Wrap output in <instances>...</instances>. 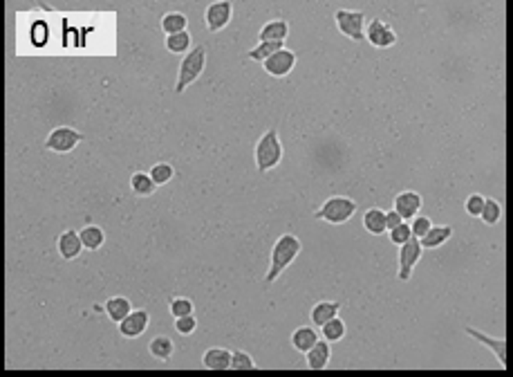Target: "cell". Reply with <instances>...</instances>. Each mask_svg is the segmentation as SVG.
Returning a JSON list of instances; mask_svg holds the SVG:
<instances>
[{"instance_id":"cell-1","label":"cell","mask_w":513,"mask_h":377,"mask_svg":"<svg viewBox=\"0 0 513 377\" xmlns=\"http://www.w3.org/2000/svg\"><path fill=\"white\" fill-rule=\"evenodd\" d=\"M300 249H303V242H300V238L296 234H283V236H280L274 242L272 259H270V270H267V274H265V283L272 285L276 278L296 261Z\"/></svg>"},{"instance_id":"cell-2","label":"cell","mask_w":513,"mask_h":377,"mask_svg":"<svg viewBox=\"0 0 513 377\" xmlns=\"http://www.w3.org/2000/svg\"><path fill=\"white\" fill-rule=\"evenodd\" d=\"M255 166H258L260 173H267L276 168L283 160V144H280V137L276 130H267L265 135L255 144Z\"/></svg>"},{"instance_id":"cell-3","label":"cell","mask_w":513,"mask_h":377,"mask_svg":"<svg viewBox=\"0 0 513 377\" xmlns=\"http://www.w3.org/2000/svg\"><path fill=\"white\" fill-rule=\"evenodd\" d=\"M204 66H206V47L204 45H198L193 47V50L182 58L179 63V70H177V83H175V92L182 94L191 83H195L200 79V75L204 72Z\"/></svg>"},{"instance_id":"cell-4","label":"cell","mask_w":513,"mask_h":377,"mask_svg":"<svg viewBox=\"0 0 513 377\" xmlns=\"http://www.w3.org/2000/svg\"><path fill=\"white\" fill-rule=\"evenodd\" d=\"M357 214V202L348 196H332L327 198L319 209L314 211L316 221H325L329 225H343Z\"/></svg>"},{"instance_id":"cell-5","label":"cell","mask_w":513,"mask_h":377,"mask_svg":"<svg viewBox=\"0 0 513 377\" xmlns=\"http://www.w3.org/2000/svg\"><path fill=\"white\" fill-rule=\"evenodd\" d=\"M336 27L341 34H346L350 41H363L365 39V14L363 11H352V9H338L334 14Z\"/></svg>"},{"instance_id":"cell-6","label":"cell","mask_w":513,"mask_h":377,"mask_svg":"<svg viewBox=\"0 0 513 377\" xmlns=\"http://www.w3.org/2000/svg\"><path fill=\"white\" fill-rule=\"evenodd\" d=\"M83 135L72 126H58L54 128L50 135L45 140V149L47 151H54V153H70L75 151L77 146L81 144Z\"/></svg>"},{"instance_id":"cell-7","label":"cell","mask_w":513,"mask_h":377,"mask_svg":"<svg viewBox=\"0 0 513 377\" xmlns=\"http://www.w3.org/2000/svg\"><path fill=\"white\" fill-rule=\"evenodd\" d=\"M422 254H424V247H422L419 238H410L406 245L399 247V272H397L399 281H410L412 270H414V265L419 263Z\"/></svg>"},{"instance_id":"cell-8","label":"cell","mask_w":513,"mask_h":377,"mask_svg":"<svg viewBox=\"0 0 513 377\" xmlns=\"http://www.w3.org/2000/svg\"><path fill=\"white\" fill-rule=\"evenodd\" d=\"M365 41H370V45L379 47V50H386V47H393L397 43V32L386 20L372 18L365 27Z\"/></svg>"},{"instance_id":"cell-9","label":"cell","mask_w":513,"mask_h":377,"mask_svg":"<svg viewBox=\"0 0 513 377\" xmlns=\"http://www.w3.org/2000/svg\"><path fill=\"white\" fill-rule=\"evenodd\" d=\"M231 14H234V3H231V0L211 3L209 7H206V14H204L206 27H209V32L224 30L229 25V20H231Z\"/></svg>"},{"instance_id":"cell-10","label":"cell","mask_w":513,"mask_h":377,"mask_svg":"<svg viewBox=\"0 0 513 377\" xmlns=\"http://www.w3.org/2000/svg\"><path fill=\"white\" fill-rule=\"evenodd\" d=\"M265 72L270 77H287L291 70H294V66H296V54L291 52V50H287V47H283V50L280 52H276L274 56H270L265 61Z\"/></svg>"},{"instance_id":"cell-11","label":"cell","mask_w":513,"mask_h":377,"mask_svg":"<svg viewBox=\"0 0 513 377\" xmlns=\"http://www.w3.org/2000/svg\"><path fill=\"white\" fill-rule=\"evenodd\" d=\"M467 335L473 337L475 342H480L482 346H486L495 355V359L500 361V366L507 369V342H505V339L491 337V335H486L482 330H475V328H467Z\"/></svg>"},{"instance_id":"cell-12","label":"cell","mask_w":513,"mask_h":377,"mask_svg":"<svg viewBox=\"0 0 513 377\" xmlns=\"http://www.w3.org/2000/svg\"><path fill=\"white\" fill-rule=\"evenodd\" d=\"M148 321H151V317L146 310H132L128 314V319L119 323V333L126 339H135L148 330Z\"/></svg>"},{"instance_id":"cell-13","label":"cell","mask_w":513,"mask_h":377,"mask_svg":"<svg viewBox=\"0 0 513 377\" xmlns=\"http://www.w3.org/2000/svg\"><path fill=\"white\" fill-rule=\"evenodd\" d=\"M419 209H422V196L417 191H401L399 196L395 198V211L404 218V221L417 218Z\"/></svg>"},{"instance_id":"cell-14","label":"cell","mask_w":513,"mask_h":377,"mask_svg":"<svg viewBox=\"0 0 513 377\" xmlns=\"http://www.w3.org/2000/svg\"><path fill=\"white\" fill-rule=\"evenodd\" d=\"M56 249H58V254L65 261H75L79 254H81V249H85V247H83V242H81L79 232H72V229H68V232H63V234L58 236Z\"/></svg>"},{"instance_id":"cell-15","label":"cell","mask_w":513,"mask_h":377,"mask_svg":"<svg viewBox=\"0 0 513 377\" xmlns=\"http://www.w3.org/2000/svg\"><path fill=\"white\" fill-rule=\"evenodd\" d=\"M319 342H321V337L316 333L314 326H300L291 333V346H294L298 352H303V355H308Z\"/></svg>"},{"instance_id":"cell-16","label":"cell","mask_w":513,"mask_h":377,"mask_svg":"<svg viewBox=\"0 0 513 377\" xmlns=\"http://www.w3.org/2000/svg\"><path fill=\"white\" fill-rule=\"evenodd\" d=\"M204 366L209 371H229L234 361V352L227 348H209L204 352Z\"/></svg>"},{"instance_id":"cell-17","label":"cell","mask_w":513,"mask_h":377,"mask_svg":"<svg viewBox=\"0 0 513 377\" xmlns=\"http://www.w3.org/2000/svg\"><path fill=\"white\" fill-rule=\"evenodd\" d=\"M338 310H341V303L338 301H321V303H316V306L312 308L310 319H312L314 326L323 328L325 323H329L332 319L338 317Z\"/></svg>"},{"instance_id":"cell-18","label":"cell","mask_w":513,"mask_h":377,"mask_svg":"<svg viewBox=\"0 0 513 377\" xmlns=\"http://www.w3.org/2000/svg\"><path fill=\"white\" fill-rule=\"evenodd\" d=\"M103 310H106L108 317L119 326L121 321H126L128 314L132 312V303L126 297H113L103 303Z\"/></svg>"},{"instance_id":"cell-19","label":"cell","mask_w":513,"mask_h":377,"mask_svg":"<svg viewBox=\"0 0 513 377\" xmlns=\"http://www.w3.org/2000/svg\"><path fill=\"white\" fill-rule=\"evenodd\" d=\"M363 227L365 232L372 236H381L388 232V221H386V211L379 209V206H372L363 214Z\"/></svg>"},{"instance_id":"cell-20","label":"cell","mask_w":513,"mask_h":377,"mask_svg":"<svg viewBox=\"0 0 513 377\" xmlns=\"http://www.w3.org/2000/svg\"><path fill=\"white\" fill-rule=\"evenodd\" d=\"M287 34H289L287 20L276 18V20H272V23H267V25L260 30L258 36H260V43H285Z\"/></svg>"},{"instance_id":"cell-21","label":"cell","mask_w":513,"mask_h":377,"mask_svg":"<svg viewBox=\"0 0 513 377\" xmlns=\"http://www.w3.org/2000/svg\"><path fill=\"white\" fill-rule=\"evenodd\" d=\"M450 236H453V227L450 225H433L431 232L422 238V247L424 249H437V247H442Z\"/></svg>"},{"instance_id":"cell-22","label":"cell","mask_w":513,"mask_h":377,"mask_svg":"<svg viewBox=\"0 0 513 377\" xmlns=\"http://www.w3.org/2000/svg\"><path fill=\"white\" fill-rule=\"evenodd\" d=\"M308 369H312V371H323L327 364H329V342H319L316 344L308 355Z\"/></svg>"},{"instance_id":"cell-23","label":"cell","mask_w":513,"mask_h":377,"mask_svg":"<svg viewBox=\"0 0 513 377\" xmlns=\"http://www.w3.org/2000/svg\"><path fill=\"white\" fill-rule=\"evenodd\" d=\"M81 242H83V247L85 249H101L103 247V242H106V234H103V229L101 227H96V225H88V227H83L81 232Z\"/></svg>"},{"instance_id":"cell-24","label":"cell","mask_w":513,"mask_h":377,"mask_svg":"<svg viewBox=\"0 0 513 377\" xmlns=\"http://www.w3.org/2000/svg\"><path fill=\"white\" fill-rule=\"evenodd\" d=\"M186 25H189V18L184 14H179V11H170V14H166L162 18V30L166 36L186 32Z\"/></svg>"},{"instance_id":"cell-25","label":"cell","mask_w":513,"mask_h":377,"mask_svg":"<svg viewBox=\"0 0 513 377\" xmlns=\"http://www.w3.org/2000/svg\"><path fill=\"white\" fill-rule=\"evenodd\" d=\"M166 50L170 54H189L191 52V34L189 30L182 32V34H173V36H166Z\"/></svg>"},{"instance_id":"cell-26","label":"cell","mask_w":513,"mask_h":377,"mask_svg":"<svg viewBox=\"0 0 513 377\" xmlns=\"http://www.w3.org/2000/svg\"><path fill=\"white\" fill-rule=\"evenodd\" d=\"M130 187H132V191L137 193V196H153V191H155V182H153V178H151V173H144V171H139V173H135L130 178Z\"/></svg>"},{"instance_id":"cell-27","label":"cell","mask_w":513,"mask_h":377,"mask_svg":"<svg viewBox=\"0 0 513 377\" xmlns=\"http://www.w3.org/2000/svg\"><path fill=\"white\" fill-rule=\"evenodd\" d=\"M148 350H151V355L155 357V359H170V355H173V350H175V346H173V342H170V337H155L153 342H151V346H148Z\"/></svg>"},{"instance_id":"cell-28","label":"cell","mask_w":513,"mask_h":377,"mask_svg":"<svg viewBox=\"0 0 513 377\" xmlns=\"http://www.w3.org/2000/svg\"><path fill=\"white\" fill-rule=\"evenodd\" d=\"M321 333H323V339L325 342H341V339L346 337V323H343V319H332L329 323H325L323 328H321Z\"/></svg>"},{"instance_id":"cell-29","label":"cell","mask_w":513,"mask_h":377,"mask_svg":"<svg viewBox=\"0 0 513 377\" xmlns=\"http://www.w3.org/2000/svg\"><path fill=\"white\" fill-rule=\"evenodd\" d=\"M283 47H285L283 43H260V45H255L253 50H249V58L251 61H262L265 63L267 58L274 56L276 52H280Z\"/></svg>"},{"instance_id":"cell-30","label":"cell","mask_w":513,"mask_h":377,"mask_svg":"<svg viewBox=\"0 0 513 377\" xmlns=\"http://www.w3.org/2000/svg\"><path fill=\"white\" fill-rule=\"evenodd\" d=\"M173 175H175V168L170 166L168 162H160V164H155L151 168V178H153V182H155L157 187L168 185V182L173 180Z\"/></svg>"},{"instance_id":"cell-31","label":"cell","mask_w":513,"mask_h":377,"mask_svg":"<svg viewBox=\"0 0 513 377\" xmlns=\"http://www.w3.org/2000/svg\"><path fill=\"white\" fill-rule=\"evenodd\" d=\"M195 310L193 301L186 299V297H175L170 301V314H173L175 319H182V317H191Z\"/></svg>"},{"instance_id":"cell-32","label":"cell","mask_w":513,"mask_h":377,"mask_svg":"<svg viewBox=\"0 0 513 377\" xmlns=\"http://www.w3.org/2000/svg\"><path fill=\"white\" fill-rule=\"evenodd\" d=\"M480 218L486 225H495V223H500V218H502V206H500V202L495 198H486L484 211Z\"/></svg>"},{"instance_id":"cell-33","label":"cell","mask_w":513,"mask_h":377,"mask_svg":"<svg viewBox=\"0 0 513 377\" xmlns=\"http://www.w3.org/2000/svg\"><path fill=\"white\" fill-rule=\"evenodd\" d=\"M231 369L234 371H253L255 369V361L249 352L244 350H234V361H231Z\"/></svg>"},{"instance_id":"cell-34","label":"cell","mask_w":513,"mask_h":377,"mask_svg":"<svg viewBox=\"0 0 513 377\" xmlns=\"http://www.w3.org/2000/svg\"><path fill=\"white\" fill-rule=\"evenodd\" d=\"M484 204H486V198L480 196V193H473V196L467 198V202H464V209H467L469 216L473 218H480L482 211H484Z\"/></svg>"},{"instance_id":"cell-35","label":"cell","mask_w":513,"mask_h":377,"mask_svg":"<svg viewBox=\"0 0 513 377\" xmlns=\"http://www.w3.org/2000/svg\"><path fill=\"white\" fill-rule=\"evenodd\" d=\"M410 229H412V236L422 240V238L433 229V223H431V218H429V216H417V218H412Z\"/></svg>"},{"instance_id":"cell-36","label":"cell","mask_w":513,"mask_h":377,"mask_svg":"<svg viewBox=\"0 0 513 377\" xmlns=\"http://www.w3.org/2000/svg\"><path fill=\"white\" fill-rule=\"evenodd\" d=\"M410 238H414V236H412V229H410V225H408V223L399 225L397 229H393V232H390V240H393L397 247L406 245V242H408Z\"/></svg>"},{"instance_id":"cell-37","label":"cell","mask_w":513,"mask_h":377,"mask_svg":"<svg viewBox=\"0 0 513 377\" xmlns=\"http://www.w3.org/2000/svg\"><path fill=\"white\" fill-rule=\"evenodd\" d=\"M195 328H198V319L193 317H182V319H175V330L179 333V335H191V333H195Z\"/></svg>"},{"instance_id":"cell-38","label":"cell","mask_w":513,"mask_h":377,"mask_svg":"<svg viewBox=\"0 0 513 377\" xmlns=\"http://www.w3.org/2000/svg\"><path fill=\"white\" fill-rule=\"evenodd\" d=\"M386 221H388V232H393V229H397L399 225H404L406 221L401 218L395 209L393 211H386Z\"/></svg>"}]
</instances>
